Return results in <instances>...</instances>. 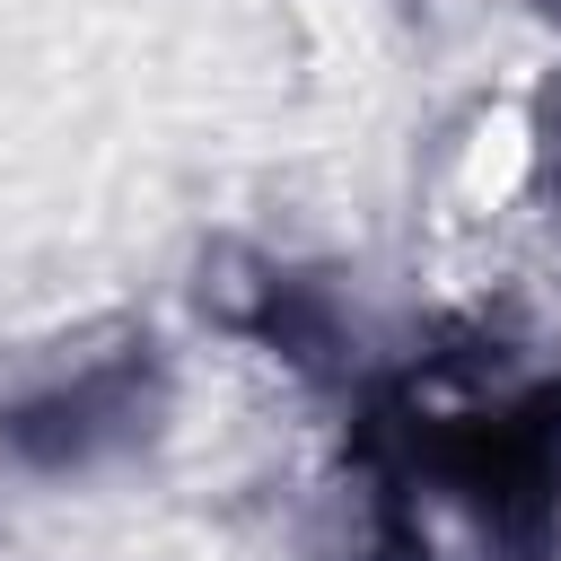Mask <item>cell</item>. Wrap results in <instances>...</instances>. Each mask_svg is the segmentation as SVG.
Wrapping results in <instances>:
<instances>
[{
  "mask_svg": "<svg viewBox=\"0 0 561 561\" xmlns=\"http://www.w3.org/2000/svg\"><path fill=\"white\" fill-rule=\"evenodd\" d=\"M167 403V368L149 342L79 351L70 368H44L26 394L0 403V447L35 473H79L114 447H131Z\"/></svg>",
  "mask_w": 561,
  "mask_h": 561,
  "instance_id": "obj_1",
  "label": "cell"
},
{
  "mask_svg": "<svg viewBox=\"0 0 561 561\" xmlns=\"http://www.w3.org/2000/svg\"><path fill=\"white\" fill-rule=\"evenodd\" d=\"M535 149H543V167H552V184H561V70H552V88H543V114H535Z\"/></svg>",
  "mask_w": 561,
  "mask_h": 561,
  "instance_id": "obj_2",
  "label": "cell"
}]
</instances>
